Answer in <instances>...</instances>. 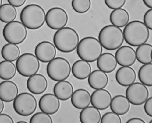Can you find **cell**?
I'll list each match as a JSON object with an SVG mask.
<instances>
[{"label": "cell", "instance_id": "1", "mask_svg": "<svg viewBox=\"0 0 156 127\" xmlns=\"http://www.w3.org/2000/svg\"><path fill=\"white\" fill-rule=\"evenodd\" d=\"M123 33L126 42L134 47L145 43L150 36L148 28L142 22L137 20L128 23L124 29Z\"/></svg>", "mask_w": 156, "mask_h": 127}, {"label": "cell", "instance_id": "2", "mask_svg": "<svg viewBox=\"0 0 156 127\" xmlns=\"http://www.w3.org/2000/svg\"><path fill=\"white\" fill-rule=\"evenodd\" d=\"M54 44L60 51L69 53L76 49L79 43V34L74 29L69 27L58 30L53 38Z\"/></svg>", "mask_w": 156, "mask_h": 127}, {"label": "cell", "instance_id": "3", "mask_svg": "<svg viewBox=\"0 0 156 127\" xmlns=\"http://www.w3.org/2000/svg\"><path fill=\"white\" fill-rule=\"evenodd\" d=\"M45 19L44 10L40 5L34 4L25 7L20 15L22 23L30 30H36L42 27L45 23Z\"/></svg>", "mask_w": 156, "mask_h": 127}, {"label": "cell", "instance_id": "4", "mask_svg": "<svg viewBox=\"0 0 156 127\" xmlns=\"http://www.w3.org/2000/svg\"><path fill=\"white\" fill-rule=\"evenodd\" d=\"M78 56L88 62H94L102 54L103 47L99 40L95 37L88 36L82 39L76 49Z\"/></svg>", "mask_w": 156, "mask_h": 127}, {"label": "cell", "instance_id": "5", "mask_svg": "<svg viewBox=\"0 0 156 127\" xmlns=\"http://www.w3.org/2000/svg\"><path fill=\"white\" fill-rule=\"evenodd\" d=\"M99 41L106 50H114L120 47L124 42L123 32L119 28L113 25H108L100 30Z\"/></svg>", "mask_w": 156, "mask_h": 127}, {"label": "cell", "instance_id": "6", "mask_svg": "<svg viewBox=\"0 0 156 127\" xmlns=\"http://www.w3.org/2000/svg\"><path fill=\"white\" fill-rule=\"evenodd\" d=\"M49 77L53 81L59 82L67 79L70 76L71 67L65 58L57 57L49 62L46 68Z\"/></svg>", "mask_w": 156, "mask_h": 127}, {"label": "cell", "instance_id": "7", "mask_svg": "<svg viewBox=\"0 0 156 127\" xmlns=\"http://www.w3.org/2000/svg\"><path fill=\"white\" fill-rule=\"evenodd\" d=\"M16 65L19 73L25 77H30L36 74L40 67L39 60L36 56L30 53H25L19 57Z\"/></svg>", "mask_w": 156, "mask_h": 127}, {"label": "cell", "instance_id": "8", "mask_svg": "<svg viewBox=\"0 0 156 127\" xmlns=\"http://www.w3.org/2000/svg\"><path fill=\"white\" fill-rule=\"evenodd\" d=\"M37 102L35 97L31 94L24 92L18 95L14 100L13 108L19 115L28 116L33 114L37 107Z\"/></svg>", "mask_w": 156, "mask_h": 127}, {"label": "cell", "instance_id": "9", "mask_svg": "<svg viewBox=\"0 0 156 127\" xmlns=\"http://www.w3.org/2000/svg\"><path fill=\"white\" fill-rule=\"evenodd\" d=\"M3 34L5 39L9 43L19 44L25 40L27 32L26 27L22 22L13 21L5 26Z\"/></svg>", "mask_w": 156, "mask_h": 127}, {"label": "cell", "instance_id": "10", "mask_svg": "<svg viewBox=\"0 0 156 127\" xmlns=\"http://www.w3.org/2000/svg\"><path fill=\"white\" fill-rule=\"evenodd\" d=\"M126 95L130 103L139 106L144 104L148 99L149 92L145 85L136 82L128 87L126 91Z\"/></svg>", "mask_w": 156, "mask_h": 127}, {"label": "cell", "instance_id": "11", "mask_svg": "<svg viewBox=\"0 0 156 127\" xmlns=\"http://www.w3.org/2000/svg\"><path fill=\"white\" fill-rule=\"evenodd\" d=\"M68 20V15L62 9L54 7L49 9L46 15L47 26L51 29L57 30L64 28Z\"/></svg>", "mask_w": 156, "mask_h": 127}, {"label": "cell", "instance_id": "12", "mask_svg": "<svg viewBox=\"0 0 156 127\" xmlns=\"http://www.w3.org/2000/svg\"><path fill=\"white\" fill-rule=\"evenodd\" d=\"M35 53L39 60L46 63L55 58L56 55V50L55 46L51 43L43 41L36 46Z\"/></svg>", "mask_w": 156, "mask_h": 127}, {"label": "cell", "instance_id": "13", "mask_svg": "<svg viewBox=\"0 0 156 127\" xmlns=\"http://www.w3.org/2000/svg\"><path fill=\"white\" fill-rule=\"evenodd\" d=\"M115 57L118 64L122 67H130L136 60V53L132 47L124 46L119 47L116 52Z\"/></svg>", "mask_w": 156, "mask_h": 127}, {"label": "cell", "instance_id": "14", "mask_svg": "<svg viewBox=\"0 0 156 127\" xmlns=\"http://www.w3.org/2000/svg\"><path fill=\"white\" fill-rule=\"evenodd\" d=\"M59 99L54 95L48 93L43 95L39 102L40 110L44 113L52 115L57 113L60 107Z\"/></svg>", "mask_w": 156, "mask_h": 127}, {"label": "cell", "instance_id": "15", "mask_svg": "<svg viewBox=\"0 0 156 127\" xmlns=\"http://www.w3.org/2000/svg\"><path fill=\"white\" fill-rule=\"evenodd\" d=\"M92 106L99 110H104L110 106L112 96L110 93L104 89L97 90L91 95Z\"/></svg>", "mask_w": 156, "mask_h": 127}, {"label": "cell", "instance_id": "16", "mask_svg": "<svg viewBox=\"0 0 156 127\" xmlns=\"http://www.w3.org/2000/svg\"><path fill=\"white\" fill-rule=\"evenodd\" d=\"M29 91L35 95H39L44 92L48 87V82L43 75L36 74L29 78L27 84Z\"/></svg>", "mask_w": 156, "mask_h": 127}, {"label": "cell", "instance_id": "17", "mask_svg": "<svg viewBox=\"0 0 156 127\" xmlns=\"http://www.w3.org/2000/svg\"><path fill=\"white\" fill-rule=\"evenodd\" d=\"M91 96L87 90L80 89L76 90L73 93L71 101L76 108L83 109L88 106L91 103Z\"/></svg>", "mask_w": 156, "mask_h": 127}, {"label": "cell", "instance_id": "18", "mask_svg": "<svg viewBox=\"0 0 156 127\" xmlns=\"http://www.w3.org/2000/svg\"><path fill=\"white\" fill-rule=\"evenodd\" d=\"M19 93L17 85L11 81L0 83V98L6 102H11L15 99Z\"/></svg>", "mask_w": 156, "mask_h": 127}, {"label": "cell", "instance_id": "19", "mask_svg": "<svg viewBox=\"0 0 156 127\" xmlns=\"http://www.w3.org/2000/svg\"><path fill=\"white\" fill-rule=\"evenodd\" d=\"M115 78L119 85L123 87H128L135 82L136 75L135 71L132 68L123 67L117 71Z\"/></svg>", "mask_w": 156, "mask_h": 127}, {"label": "cell", "instance_id": "20", "mask_svg": "<svg viewBox=\"0 0 156 127\" xmlns=\"http://www.w3.org/2000/svg\"><path fill=\"white\" fill-rule=\"evenodd\" d=\"M97 60L98 68L106 73L112 72L117 67V60L115 56L111 53H104L101 55Z\"/></svg>", "mask_w": 156, "mask_h": 127}, {"label": "cell", "instance_id": "21", "mask_svg": "<svg viewBox=\"0 0 156 127\" xmlns=\"http://www.w3.org/2000/svg\"><path fill=\"white\" fill-rule=\"evenodd\" d=\"M92 72V67L90 63L83 60L76 61L72 66V72L76 79L84 80L88 78Z\"/></svg>", "mask_w": 156, "mask_h": 127}, {"label": "cell", "instance_id": "22", "mask_svg": "<svg viewBox=\"0 0 156 127\" xmlns=\"http://www.w3.org/2000/svg\"><path fill=\"white\" fill-rule=\"evenodd\" d=\"M88 83L90 86L94 89H103L108 84V77L105 72L100 70H96L91 73L88 79Z\"/></svg>", "mask_w": 156, "mask_h": 127}, {"label": "cell", "instance_id": "23", "mask_svg": "<svg viewBox=\"0 0 156 127\" xmlns=\"http://www.w3.org/2000/svg\"><path fill=\"white\" fill-rule=\"evenodd\" d=\"M72 84L66 81H59L53 88L54 95L59 100L65 101L70 98L73 93Z\"/></svg>", "mask_w": 156, "mask_h": 127}, {"label": "cell", "instance_id": "24", "mask_svg": "<svg viewBox=\"0 0 156 127\" xmlns=\"http://www.w3.org/2000/svg\"><path fill=\"white\" fill-rule=\"evenodd\" d=\"M110 106L112 112L120 115L126 114L130 107V103L126 97L120 95L113 98Z\"/></svg>", "mask_w": 156, "mask_h": 127}, {"label": "cell", "instance_id": "25", "mask_svg": "<svg viewBox=\"0 0 156 127\" xmlns=\"http://www.w3.org/2000/svg\"><path fill=\"white\" fill-rule=\"evenodd\" d=\"M80 118L82 123H99L101 114L97 108L93 106H88L81 111Z\"/></svg>", "mask_w": 156, "mask_h": 127}, {"label": "cell", "instance_id": "26", "mask_svg": "<svg viewBox=\"0 0 156 127\" xmlns=\"http://www.w3.org/2000/svg\"><path fill=\"white\" fill-rule=\"evenodd\" d=\"M130 20L128 12L123 9H119L113 10L110 14V20L114 26L119 28H122L126 25Z\"/></svg>", "mask_w": 156, "mask_h": 127}, {"label": "cell", "instance_id": "27", "mask_svg": "<svg viewBox=\"0 0 156 127\" xmlns=\"http://www.w3.org/2000/svg\"><path fill=\"white\" fill-rule=\"evenodd\" d=\"M152 46L149 44L144 43L138 46L136 53V58L140 63L145 64L152 62Z\"/></svg>", "mask_w": 156, "mask_h": 127}, {"label": "cell", "instance_id": "28", "mask_svg": "<svg viewBox=\"0 0 156 127\" xmlns=\"http://www.w3.org/2000/svg\"><path fill=\"white\" fill-rule=\"evenodd\" d=\"M16 73V67L12 62L6 60L0 62V78L4 80H11Z\"/></svg>", "mask_w": 156, "mask_h": 127}, {"label": "cell", "instance_id": "29", "mask_svg": "<svg viewBox=\"0 0 156 127\" xmlns=\"http://www.w3.org/2000/svg\"><path fill=\"white\" fill-rule=\"evenodd\" d=\"M20 54V49L16 45L9 43L5 45L2 50L1 54L5 60L14 62L17 60Z\"/></svg>", "mask_w": 156, "mask_h": 127}, {"label": "cell", "instance_id": "30", "mask_svg": "<svg viewBox=\"0 0 156 127\" xmlns=\"http://www.w3.org/2000/svg\"><path fill=\"white\" fill-rule=\"evenodd\" d=\"M16 9L10 4H6L0 7V21L5 23L13 21L17 16Z\"/></svg>", "mask_w": 156, "mask_h": 127}, {"label": "cell", "instance_id": "31", "mask_svg": "<svg viewBox=\"0 0 156 127\" xmlns=\"http://www.w3.org/2000/svg\"><path fill=\"white\" fill-rule=\"evenodd\" d=\"M152 63L142 66L140 69L138 74L139 80L142 84L148 87H152Z\"/></svg>", "mask_w": 156, "mask_h": 127}, {"label": "cell", "instance_id": "32", "mask_svg": "<svg viewBox=\"0 0 156 127\" xmlns=\"http://www.w3.org/2000/svg\"><path fill=\"white\" fill-rule=\"evenodd\" d=\"M72 7L76 12L83 14L88 12L91 6V0H72Z\"/></svg>", "mask_w": 156, "mask_h": 127}, {"label": "cell", "instance_id": "33", "mask_svg": "<svg viewBox=\"0 0 156 127\" xmlns=\"http://www.w3.org/2000/svg\"><path fill=\"white\" fill-rule=\"evenodd\" d=\"M51 117L43 112H39L34 114L30 118V123H52Z\"/></svg>", "mask_w": 156, "mask_h": 127}, {"label": "cell", "instance_id": "34", "mask_svg": "<svg viewBox=\"0 0 156 127\" xmlns=\"http://www.w3.org/2000/svg\"><path fill=\"white\" fill-rule=\"evenodd\" d=\"M101 123H121L119 116L113 112H109L105 114L101 118Z\"/></svg>", "mask_w": 156, "mask_h": 127}, {"label": "cell", "instance_id": "35", "mask_svg": "<svg viewBox=\"0 0 156 127\" xmlns=\"http://www.w3.org/2000/svg\"><path fill=\"white\" fill-rule=\"evenodd\" d=\"M126 0H104L106 5L109 9L115 10L122 8Z\"/></svg>", "mask_w": 156, "mask_h": 127}, {"label": "cell", "instance_id": "36", "mask_svg": "<svg viewBox=\"0 0 156 127\" xmlns=\"http://www.w3.org/2000/svg\"><path fill=\"white\" fill-rule=\"evenodd\" d=\"M152 9L148 10L145 14L143 18L144 23L150 30L152 29Z\"/></svg>", "mask_w": 156, "mask_h": 127}, {"label": "cell", "instance_id": "37", "mask_svg": "<svg viewBox=\"0 0 156 127\" xmlns=\"http://www.w3.org/2000/svg\"><path fill=\"white\" fill-rule=\"evenodd\" d=\"M152 97L149 98L145 102L144 105L145 112L147 115L151 117H152Z\"/></svg>", "mask_w": 156, "mask_h": 127}, {"label": "cell", "instance_id": "38", "mask_svg": "<svg viewBox=\"0 0 156 127\" xmlns=\"http://www.w3.org/2000/svg\"><path fill=\"white\" fill-rule=\"evenodd\" d=\"M14 123L12 117L6 114H0V123Z\"/></svg>", "mask_w": 156, "mask_h": 127}, {"label": "cell", "instance_id": "39", "mask_svg": "<svg viewBox=\"0 0 156 127\" xmlns=\"http://www.w3.org/2000/svg\"><path fill=\"white\" fill-rule=\"evenodd\" d=\"M9 3L15 7L19 8L23 6L27 0H7Z\"/></svg>", "mask_w": 156, "mask_h": 127}, {"label": "cell", "instance_id": "40", "mask_svg": "<svg viewBox=\"0 0 156 127\" xmlns=\"http://www.w3.org/2000/svg\"><path fill=\"white\" fill-rule=\"evenodd\" d=\"M127 123H145V122L142 119L138 118H133L129 119Z\"/></svg>", "mask_w": 156, "mask_h": 127}, {"label": "cell", "instance_id": "41", "mask_svg": "<svg viewBox=\"0 0 156 127\" xmlns=\"http://www.w3.org/2000/svg\"><path fill=\"white\" fill-rule=\"evenodd\" d=\"M145 5L151 9H152V0H143Z\"/></svg>", "mask_w": 156, "mask_h": 127}, {"label": "cell", "instance_id": "42", "mask_svg": "<svg viewBox=\"0 0 156 127\" xmlns=\"http://www.w3.org/2000/svg\"><path fill=\"white\" fill-rule=\"evenodd\" d=\"M5 105L3 101L0 98V114H1L4 109Z\"/></svg>", "mask_w": 156, "mask_h": 127}, {"label": "cell", "instance_id": "43", "mask_svg": "<svg viewBox=\"0 0 156 127\" xmlns=\"http://www.w3.org/2000/svg\"><path fill=\"white\" fill-rule=\"evenodd\" d=\"M17 123H28V122H26L25 121H20L19 122H17Z\"/></svg>", "mask_w": 156, "mask_h": 127}, {"label": "cell", "instance_id": "44", "mask_svg": "<svg viewBox=\"0 0 156 127\" xmlns=\"http://www.w3.org/2000/svg\"><path fill=\"white\" fill-rule=\"evenodd\" d=\"M3 3V0H0V7L2 6Z\"/></svg>", "mask_w": 156, "mask_h": 127}]
</instances>
